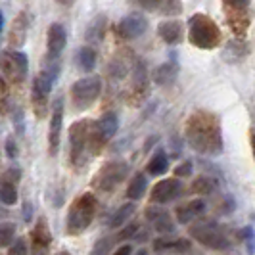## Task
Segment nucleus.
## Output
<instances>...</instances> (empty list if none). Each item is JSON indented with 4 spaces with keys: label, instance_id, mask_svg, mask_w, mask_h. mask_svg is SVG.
I'll use <instances>...</instances> for the list:
<instances>
[{
    "label": "nucleus",
    "instance_id": "obj_1",
    "mask_svg": "<svg viewBox=\"0 0 255 255\" xmlns=\"http://www.w3.org/2000/svg\"><path fill=\"white\" fill-rule=\"evenodd\" d=\"M184 136L192 150L204 155H219L223 152V130L219 115L207 110H196L186 119Z\"/></svg>",
    "mask_w": 255,
    "mask_h": 255
},
{
    "label": "nucleus",
    "instance_id": "obj_2",
    "mask_svg": "<svg viewBox=\"0 0 255 255\" xmlns=\"http://www.w3.org/2000/svg\"><path fill=\"white\" fill-rule=\"evenodd\" d=\"M98 209V200L92 192H83L81 196H77L73 204L69 205L67 219H65V230L69 236H81L83 232H87L90 223L94 221Z\"/></svg>",
    "mask_w": 255,
    "mask_h": 255
},
{
    "label": "nucleus",
    "instance_id": "obj_3",
    "mask_svg": "<svg viewBox=\"0 0 255 255\" xmlns=\"http://www.w3.org/2000/svg\"><path fill=\"white\" fill-rule=\"evenodd\" d=\"M188 42L200 50H213L223 42L221 27L213 17L205 13H194L188 19Z\"/></svg>",
    "mask_w": 255,
    "mask_h": 255
},
{
    "label": "nucleus",
    "instance_id": "obj_4",
    "mask_svg": "<svg viewBox=\"0 0 255 255\" xmlns=\"http://www.w3.org/2000/svg\"><path fill=\"white\" fill-rule=\"evenodd\" d=\"M90 127L92 121L79 119L69 127V159L73 167H83L90 157Z\"/></svg>",
    "mask_w": 255,
    "mask_h": 255
},
{
    "label": "nucleus",
    "instance_id": "obj_5",
    "mask_svg": "<svg viewBox=\"0 0 255 255\" xmlns=\"http://www.w3.org/2000/svg\"><path fill=\"white\" fill-rule=\"evenodd\" d=\"M188 232L196 242H200L205 248H211V250H227L230 246V238L227 230L211 219L196 221Z\"/></svg>",
    "mask_w": 255,
    "mask_h": 255
},
{
    "label": "nucleus",
    "instance_id": "obj_6",
    "mask_svg": "<svg viewBox=\"0 0 255 255\" xmlns=\"http://www.w3.org/2000/svg\"><path fill=\"white\" fill-rule=\"evenodd\" d=\"M127 175H128L127 161H123V159L108 161L92 177V188L98 192H104V194H110V192H114L123 180L127 179Z\"/></svg>",
    "mask_w": 255,
    "mask_h": 255
},
{
    "label": "nucleus",
    "instance_id": "obj_7",
    "mask_svg": "<svg viewBox=\"0 0 255 255\" xmlns=\"http://www.w3.org/2000/svg\"><path fill=\"white\" fill-rule=\"evenodd\" d=\"M102 94V79L98 75L79 79L71 85V104L75 112H85Z\"/></svg>",
    "mask_w": 255,
    "mask_h": 255
},
{
    "label": "nucleus",
    "instance_id": "obj_8",
    "mask_svg": "<svg viewBox=\"0 0 255 255\" xmlns=\"http://www.w3.org/2000/svg\"><path fill=\"white\" fill-rule=\"evenodd\" d=\"M117 128H119V119L112 112L104 114L98 121H92V127H90V157L102 153L104 146L114 138Z\"/></svg>",
    "mask_w": 255,
    "mask_h": 255
},
{
    "label": "nucleus",
    "instance_id": "obj_9",
    "mask_svg": "<svg viewBox=\"0 0 255 255\" xmlns=\"http://www.w3.org/2000/svg\"><path fill=\"white\" fill-rule=\"evenodd\" d=\"M250 2L252 0H223V10L227 15V21L232 27V33L236 37H246L252 23L250 17Z\"/></svg>",
    "mask_w": 255,
    "mask_h": 255
},
{
    "label": "nucleus",
    "instance_id": "obj_10",
    "mask_svg": "<svg viewBox=\"0 0 255 255\" xmlns=\"http://www.w3.org/2000/svg\"><path fill=\"white\" fill-rule=\"evenodd\" d=\"M2 77L12 83V85H21L25 81L27 71H29V60L23 52L17 50H4L2 52Z\"/></svg>",
    "mask_w": 255,
    "mask_h": 255
},
{
    "label": "nucleus",
    "instance_id": "obj_11",
    "mask_svg": "<svg viewBox=\"0 0 255 255\" xmlns=\"http://www.w3.org/2000/svg\"><path fill=\"white\" fill-rule=\"evenodd\" d=\"M54 79L50 75H46L44 71H38L35 79H33V85H31V106H33V112L37 115V119H44L46 112H48V96H50V90L54 87Z\"/></svg>",
    "mask_w": 255,
    "mask_h": 255
},
{
    "label": "nucleus",
    "instance_id": "obj_12",
    "mask_svg": "<svg viewBox=\"0 0 255 255\" xmlns=\"http://www.w3.org/2000/svg\"><path fill=\"white\" fill-rule=\"evenodd\" d=\"M148 92H150V77L146 71V65L134 60L132 69H130V87L127 92V102L130 106H138L148 96Z\"/></svg>",
    "mask_w": 255,
    "mask_h": 255
},
{
    "label": "nucleus",
    "instance_id": "obj_13",
    "mask_svg": "<svg viewBox=\"0 0 255 255\" xmlns=\"http://www.w3.org/2000/svg\"><path fill=\"white\" fill-rule=\"evenodd\" d=\"M146 29H148L146 15L140 12H132L119 19V23L115 27V33L123 40H134V38L142 37L146 33Z\"/></svg>",
    "mask_w": 255,
    "mask_h": 255
},
{
    "label": "nucleus",
    "instance_id": "obj_14",
    "mask_svg": "<svg viewBox=\"0 0 255 255\" xmlns=\"http://www.w3.org/2000/svg\"><path fill=\"white\" fill-rule=\"evenodd\" d=\"M62 127H64V98H56L52 106L50 134H48V150L50 155H56L62 144Z\"/></svg>",
    "mask_w": 255,
    "mask_h": 255
},
{
    "label": "nucleus",
    "instance_id": "obj_15",
    "mask_svg": "<svg viewBox=\"0 0 255 255\" xmlns=\"http://www.w3.org/2000/svg\"><path fill=\"white\" fill-rule=\"evenodd\" d=\"M182 192V184H180L179 177H171V179H163L155 182L152 188V202L153 204H169L173 200H177Z\"/></svg>",
    "mask_w": 255,
    "mask_h": 255
},
{
    "label": "nucleus",
    "instance_id": "obj_16",
    "mask_svg": "<svg viewBox=\"0 0 255 255\" xmlns=\"http://www.w3.org/2000/svg\"><path fill=\"white\" fill-rule=\"evenodd\" d=\"M140 10L161 13V15H179L182 13V2L180 0H130Z\"/></svg>",
    "mask_w": 255,
    "mask_h": 255
},
{
    "label": "nucleus",
    "instance_id": "obj_17",
    "mask_svg": "<svg viewBox=\"0 0 255 255\" xmlns=\"http://www.w3.org/2000/svg\"><path fill=\"white\" fill-rule=\"evenodd\" d=\"M31 246H33V252H37V254H42V252H46L48 248H50L52 244V232L48 229V221L44 217H40L35 223V227L31 229Z\"/></svg>",
    "mask_w": 255,
    "mask_h": 255
},
{
    "label": "nucleus",
    "instance_id": "obj_18",
    "mask_svg": "<svg viewBox=\"0 0 255 255\" xmlns=\"http://www.w3.org/2000/svg\"><path fill=\"white\" fill-rule=\"evenodd\" d=\"M146 219L152 225L153 229L161 234H169L175 230V221L169 215V211L161 209V207H146Z\"/></svg>",
    "mask_w": 255,
    "mask_h": 255
},
{
    "label": "nucleus",
    "instance_id": "obj_19",
    "mask_svg": "<svg viewBox=\"0 0 255 255\" xmlns=\"http://www.w3.org/2000/svg\"><path fill=\"white\" fill-rule=\"evenodd\" d=\"M29 25H31V21H29L27 12L17 13V17L13 19L12 31H10V35H8V42H10L12 46H15V48L23 46L27 40V33H29Z\"/></svg>",
    "mask_w": 255,
    "mask_h": 255
},
{
    "label": "nucleus",
    "instance_id": "obj_20",
    "mask_svg": "<svg viewBox=\"0 0 255 255\" xmlns=\"http://www.w3.org/2000/svg\"><path fill=\"white\" fill-rule=\"evenodd\" d=\"M157 35L167 44H179L184 37V25L177 19H165L157 25Z\"/></svg>",
    "mask_w": 255,
    "mask_h": 255
},
{
    "label": "nucleus",
    "instance_id": "obj_21",
    "mask_svg": "<svg viewBox=\"0 0 255 255\" xmlns=\"http://www.w3.org/2000/svg\"><path fill=\"white\" fill-rule=\"evenodd\" d=\"M46 46H48V54L50 56H62L67 42V33L62 23H52L48 27V37H46Z\"/></svg>",
    "mask_w": 255,
    "mask_h": 255
},
{
    "label": "nucleus",
    "instance_id": "obj_22",
    "mask_svg": "<svg viewBox=\"0 0 255 255\" xmlns=\"http://www.w3.org/2000/svg\"><path fill=\"white\" fill-rule=\"evenodd\" d=\"M204 211H205V204L202 200H192L188 204L179 205V207L175 209V213H177V223H179V225H188L192 221H196Z\"/></svg>",
    "mask_w": 255,
    "mask_h": 255
},
{
    "label": "nucleus",
    "instance_id": "obj_23",
    "mask_svg": "<svg viewBox=\"0 0 255 255\" xmlns=\"http://www.w3.org/2000/svg\"><path fill=\"white\" fill-rule=\"evenodd\" d=\"M177 75H179V64L175 60H169L167 64L159 65L153 71V83L159 85V87H169V85L175 83Z\"/></svg>",
    "mask_w": 255,
    "mask_h": 255
},
{
    "label": "nucleus",
    "instance_id": "obj_24",
    "mask_svg": "<svg viewBox=\"0 0 255 255\" xmlns=\"http://www.w3.org/2000/svg\"><path fill=\"white\" fill-rule=\"evenodd\" d=\"M106 33H108V17L106 15H96L92 21H90V25L87 27V33H85V38H87V42H102L104 37H106Z\"/></svg>",
    "mask_w": 255,
    "mask_h": 255
},
{
    "label": "nucleus",
    "instance_id": "obj_25",
    "mask_svg": "<svg viewBox=\"0 0 255 255\" xmlns=\"http://www.w3.org/2000/svg\"><path fill=\"white\" fill-rule=\"evenodd\" d=\"M169 250H190V242L184 238H157L153 240V252H169Z\"/></svg>",
    "mask_w": 255,
    "mask_h": 255
},
{
    "label": "nucleus",
    "instance_id": "obj_26",
    "mask_svg": "<svg viewBox=\"0 0 255 255\" xmlns=\"http://www.w3.org/2000/svg\"><path fill=\"white\" fill-rule=\"evenodd\" d=\"M75 60H77V65H79L85 73H90V71L96 67V50L90 48V46H83L81 50L77 52Z\"/></svg>",
    "mask_w": 255,
    "mask_h": 255
},
{
    "label": "nucleus",
    "instance_id": "obj_27",
    "mask_svg": "<svg viewBox=\"0 0 255 255\" xmlns=\"http://www.w3.org/2000/svg\"><path fill=\"white\" fill-rule=\"evenodd\" d=\"M148 173L152 175V177H159V175H163L167 173V169H169V159H167L165 152H155L150 157V161H148Z\"/></svg>",
    "mask_w": 255,
    "mask_h": 255
},
{
    "label": "nucleus",
    "instance_id": "obj_28",
    "mask_svg": "<svg viewBox=\"0 0 255 255\" xmlns=\"http://www.w3.org/2000/svg\"><path fill=\"white\" fill-rule=\"evenodd\" d=\"M217 190V180L213 177H207V175H200L198 179L192 182V192L194 194H200V196H209Z\"/></svg>",
    "mask_w": 255,
    "mask_h": 255
},
{
    "label": "nucleus",
    "instance_id": "obj_29",
    "mask_svg": "<svg viewBox=\"0 0 255 255\" xmlns=\"http://www.w3.org/2000/svg\"><path fill=\"white\" fill-rule=\"evenodd\" d=\"M146 188H148V179H146V175H134V179L130 180V184H128L127 188V198L128 200H140L142 196L146 194Z\"/></svg>",
    "mask_w": 255,
    "mask_h": 255
},
{
    "label": "nucleus",
    "instance_id": "obj_30",
    "mask_svg": "<svg viewBox=\"0 0 255 255\" xmlns=\"http://www.w3.org/2000/svg\"><path fill=\"white\" fill-rule=\"evenodd\" d=\"M132 213H134V204L121 205V207L114 213V217L110 219V227H112V229L123 227V225L128 221V217H132Z\"/></svg>",
    "mask_w": 255,
    "mask_h": 255
},
{
    "label": "nucleus",
    "instance_id": "obj_31",
    "mask_svg": "<svg viewBox=\"0 0 255 255\" xmlns=\"http://www.w3.org/2000/svg\"><path fill=\"white\" fill-rule=\"evenodd\" d=\"M0 200L4 205H13L17 202V188L10 180H2L0 184Z\"/></svg>",
    "mask_w": 255,
    "mask_h": 255
},
{
    "label": "nucleus",
    "instance_id": "obj_32",
    "mask_svg": "<svg viewBox=\"0 0 255 255\" xmlns=\"http://www.w3.org/2000/svg\"><path fill=\"white\" fill-rule=\"evenodd\" d=\"M15 240V225L13 223H2L0 225V246L10 248V244Z\"/></svg>",
    "mask_w": 255,
    "mask_h": 255
},
{
    "label": "nucleus",
    "instance_id": "obj_33",
    "mask_svg": "<svg viewBox=\"0 0 255 255\" xmlns=\"http://www.w3.org/2000/svg\"><path fill=\"white\" fill-rule=\"evenodd\" d=\"M115 240H117L115 236L114 238H102V240L96 242V246H94L92 252H94V254H110V252H112V246L115 244Z\"/></svg>",
    "mask_w": 255,
    "mask_h": 255
},
{
    "label": "nucleus",
    "instance_id": "obj_34",
    "mask_svg": "<svg viewBox=\"0 0 255 255\" xmlns=\"http://www.w3.org/2000/svg\"><path fill=\"white\" fill-rule=\"evenodd\" d=\"M240 236L244 238V242L248 244V250L250 252H255V230L252 227H244L240 230Z\"/></svg>",
    "mask_w": 255,
    "mask_h": 255
},
{
    "label": "nucleus",
    "instance_id": "obj_35",
    "mask_svg": "<svg viewBox=\"0 0 255 255\" xmlns=\"http://www.w3.org/2000/svg\"><path fill=\"white\" fill-rule=\"evenodd\" d=\"M8 254H10V255H23V254H27L25 238H17V240H13V242L10 244V248H8Z\"/></svg>",
    "mask_w": 255,
    "mask_h": 255
},
{
    "label": "nucleus",
    "instance_id": "obj_36",
    "mask_svg": "<svg viewBox=\"0 0 255 255\" xmlns=\"http://www.w3.org/2000/svg\"><path fill=\"white\" fill-rule=\"evenodd\" d=\"M4 148H6V155H8V159H15V157L19 155V148H17L15 136H8L6 142H4Z\"/></svg>",
    "mask_w": 255,
    "mask_h": 255
},
{
    "label": "nucleus",
    "instance_id": "obj_37",
    "mask_svg": "<svg viewBox=\"0 0 255 255\" xmlns=\"http://www.w3.org/2000/svg\"><path fill=\"white\" fill-rule=\"evenodd\" d=\"M19 179H21V169L15 165H12L10 169H6V171L2 173V180H10L13 184H17Z\"/></svg>",
    "mask_w": 255,
    "mask_h": 255
},
{
    "label": "nucleus",
    "instance_id": "obj_38",
    "mask_svg": "<svg viewBox=\"0 0 255 255\" xmlns=\"http://www.w3.org/2000/svg\"><path fill=\"white\" fill-rule=\"evenodd\" d=\"M138 229H140V227H138V223H130V225L125 227V229L121 230L115 238H117V240H128V238H132V236L138 232Z\"/></svg>",
    "mask_w": 255,
    "mask_h": 255
},
{
    "label": "nucleus",
    "instance_id": "obj_39",
    "mask_svg": "<svg viewBox=\"0 0 255 255\" xmlns=\"http://www.w3.org/2000/svg\"><path fill=\"white\" fill-rule=\"evenodd\" d=\"M192 175V161H182L177 169H175V177H190Z\"/></svg>",
    "mask_w": 255,
    "mask_h": 255
},
{
    "label": "nucleus",
    "instance_id": "obj_40",
    "mask_svg": "<svg viewBox=\"0 0 255 255\" xmlns=\"http://www.w3.org/2000/svg\"><path fill=\"white\" fill-rule=\"evenodd\" d=\"M31 217H33V205L25 204V207H23V219H25V223H29Z\"/></svg>",
    "mask_w": 255,
    "mask_h": 255
},
{
    "label": "nucleus",
    "instance_id": "obj_41",
    "mask_svg": "<svg viewBox=\"0 0 255 255\" xmlns=\"http://www.w3.org/2000/svg\"><path fill=\"white\" fill-rule=\"evenodd\" d=\"M115 254H117V255L132 254V248H130V246H121V248H117V250H115Z\"/></svg>",
    "mask_w": 255,
    "mask_h": 255
},
{
    "label": "nucleus",
    "instance_id": "obj_42",
    "mask_svg": "<svg viewBox=\"0 0 255 255\" xmlns=\"http://www.w3.org/2000/svg\"><path fill=\"white\" fill-rule=\"evenodd\" d=\"M56 2H58L60 6H64V8H69V6H73L75 0H56Z\"/></svg>",
    "mask_w": 255,
    "mask_h": 255
},
{
    "label": "nucleus",
    "instance_id": "obj_43",
    "mask_svg": "<svg viewBox=\"0 0 255 255\" xmlns=\"http://www.w3.org/2000/svg\"><path fill=\"white\" fill-rule=\"evenodd\" d=\"M252 150H254V159H255V128H252Z\"/></svg>",
    "mask_w": 255,
    "mask_h": 255
}]
</instances>
